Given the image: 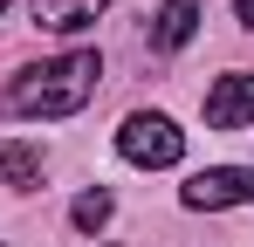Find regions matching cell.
I'll return each mask as SVG.
<instances>
[{
  "label": "cell",
  "mask_w": 254,
  "mask_h": 247,
  "mask_svg": "<svg viewBox=\"0 0 254 247\" xmlns=\"http://www.w3.org/2000/svg\"><path fill=\"white\" fill-rule=\"evenodd\" d=\"M96 76H103L96 48L55 55V62H42V69H21V76L7 82L0 110H7V117H76L89 96H96Z\"/></svg>",
  "instance_id": "obj_1"
},
{
  "label": "cell",
  "mask_w": 254,
  "mask_h": 247,
  "mask_svg": "<svg viewBox=\"0 0 254 247\" xmlns=\"http://www.w3.org/2000/svg\"><path fill=\"white\" fill-rule=\"evenodd\" d=\"M117 151H124L130 165H144V172H165V165L186 158V130L172 117H158V110H130V117L117 124Z\"/></svg>",
  "instance_id": "obj_2"
},
{
  "label": "cell",
  "mask_w": 254,
  "mask_h": 247,
  "mask_svg": "<svg viewBox=\"0 0 254 247\" xmlns=\"http://www.w3.org/2000/svg\"><path fill=\"white\" fill-rule=\"evenodd\" d=\"M179 206H186V213L254 206V165H213V172H192V179L179 185Z\"/></svg>",
  "instance_id": "obj_3"
},
{
  "label": "cell",
  "mask_w": 254,
  "mask_h": 247,
  "mask_svg": "<svg viewBox=\"0 0 254 247\" xmlns=\"http://www.w3.org/2000/svg\"><path fill=\"white\" fill-rule=\"evenodd\" d=\"M206 124L213 130H248L254 124V69H234L206 89Z\"/></svg>",
  "instance_id": "obj_4"
},
{
  "label": "cell",
  "mask_w": 254,
  "mask_h": 247,
  "mask_svg": "<svg viewBox=\"0 0 254 247\" xmlns=\"http://www.w3.org/2000/svg\"><path fill=\"white\" fill-rule=\"evenodd\" d=\"M103 7H110V0H28V21H35L42 35H76V28H89Z\"/></svg>",
  "instance_id": "obj_5"
},
{
  "label": "cell",
  "mask_w": 254,
  "mask_h": 247,
  "mask_svg": "<svg viewBox=\"0 0 254 247\" xmlns=\"http://www.w3.org/2000/svg\"><path fill=\"white\" fill-rule=\"evenodd\" d=\"M192 35H199V0H165L158 21H151V41L158 48H186Z\"/></svg>",
  "instance_id": "obj_6"
},
{
  "label": "cell",
  "mask_w": 254,
  "mask_h": 247,
  "mask_svg": "<svg viewBox=\"0 0 254 247\" xmlns=\"http://www.w3.org/2000/svg\"><path fill=\"white\" fill-rule=\"evenodd\" d=\"M0 185H14V192L42 185V151L21 144V137H0Z\"/></svg>",
  "instance_id": "obj_7"
},
{
  "label": "cell",
  "mask_w": 254,
  "mask_h": 247,
  "mask_svg": "<svg viewBox=\"0 0 254 247\" xmlns=\"http://www.w3.org/2000/svg\"><path fill=\"white\" fill-rule=\"evenodd\" d=\"M69 220H76V227H83V234H96V227H103V220H110V192H103V185H96V192H83V199H76V213H69Z\"/></svg>",
  "instance_id": "obj_8"
},
{
  "label": "cell",
  "mask_w": 254,
  "mask_h": 247,
  "mask_svg": "<svg viewBox=\"0 0 254 247\" xmlns=\"http://www.w3.org/2000/svg\"><path fill=\"white\" fill-rule=\"evenodd\" d=\"M234 14H241V28H254V0H234Z\"/></svg>",
  "instance_id": "obj_9"
},
{
  "label": "cell",
  "mask_w": 254,
  "mask_h": 247,
  "mask_svg": "<svg viewBox=\"0 0 254 247\" xmlns=\"http://www.w3.org/2000/svg\"><path fill=\"white\" fill-rule=\"evenodd\" d=\"M0 7H7V0H0Z\"/></svg>",
  "instance_id": "obj_10"
}]
</instances>
